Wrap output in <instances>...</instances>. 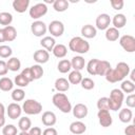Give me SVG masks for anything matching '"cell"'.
<instances>
[{
    "instance_id": "cell-43",
    "label": "cell",
    "mask_w": 135,
    "mask_h": 135,
    "mask_svg": "<svg viewBox=\"0 0 135 135\" xmlns=\"http://www.w3.org/2000/svg\"><path fill=\"white\" fill-rule=\"evenodd\" d=\"M110 4H111V6H112L114 9L119 11V9H121V8L123 7L124 2H123V0H111V1H110Z\"/></svg>"
},
{
    "instance_id": "cell-37",
    "label": "cell",
    "mask_w": 135,
    "mask_h": 135,
    "mask_svg": "<svg viewBox=\"0 0 135 135\" xmlns=\"http://www.w3.org/2000/svg\"><path fill=\"white\" fill-rule=\"evenodd\" d=\"M24 96H25V93L22 89H15L12 92V99L14 101H21L24 99Z\"/></svg>"
},
{
    "instance_id": "cell-42",
    "label": "cell",
    "mask_w": 135,
    "mask_h": 135,
    "mask_svg": "<svg viewBox=\"0 0 135 135\" xmlns=\"http://www.w3.org/2000/svg\"><path fill=\"white\" fill-rule=\"evenodd\" d=\"M98 110H109V100L108 97H101L97 101Z\"/></svg>"
},
{
    "instance_id": "cell-18",
    "label": "cell",
    "mask_w": 135,
    "mask_h": 135,
    "mask_svg": "<svg viewBox=\"0 0 135 135\" xmlns=\"http://www.w3.org/2000/svg\"><path fill=\"white\" fill-rule=\"evenodd\" d=\"M33 58H34V60L37 62V63H46L47 61H49V59H50V54H49V52L47 51H45V50H37L35 53H34V55H33Z\"/></svg>"
},
{
    "instance_id": "cell-47",
    "label": "cell",
    "mask_w": 135,
    "mask_h": 135,
    "mask_svg": "<svg viewBox=\"0 0 135 135\" xmlns=\"http://www.w3.org/2000/svg\"><path fill=\"white\" fill-rule=\"evenodd\" d=\"M7 72H8V69H7L6 62L4 60H0V76L6 75Z\"/></svg>"
},
{
    "instance_id": "cell-44",
    "label": "cell",
    "mask_w": 135,
    "mask_h": 135,
    "mask_svg": "<svg viewBox=\"0 0 135 135\" xmlns=\"http://www.w3.org/2000/svg\"><path fill=\"white\" fill-rule=\"evenodd\" d=\"M5 126V108L0 102V128Z\"/></svg>"
},
{
    "instance_id": "cell-40",
    "label": "cell",
    "mask_w": 135,
    "mask_h": 135,
    "mask_svg": "<svg viewBox=\"0 0 135 135\" xmlns=\"http://www.w3.org/2000/svg\"><path fill=\"white\" fill-rule=\"evenodd\" d=\"M80 84H81L82 89H84V90H92V89H94V86H95V82H94L91 78H89V77L82 78Z\"/></svg>"
},
{
    "instance_id": "cell-13",
    "label": "cell",
    "mask_w": 135,
    "mask_h": 135,
    "mask_svg": "<svg viewBox=\"0 0 135 135\" xmlns=\"http://www.w3.org/2000/svg\"><path fill=\"white\" fill-rule=\"evenodd\" d=\"M6 113L11 119H17L20 117V115L22 113V108L17 102H12L8 104V107L6 109Z\"/></svg>"
},
{
    "instance_id": "cell-33",
    "label": "cell",
    "mask_w": 135,
    "mask_h": 135,
    "mask_svg": "<svg viewBox=\"0 0 135 135\" xmlns=\"http://www.w3.org/2000/svg\"><path fill=\"white\" fill-rule=\"evenodd\" d=\"M18 128L20 131H28L32 128V121L28 117H21L18 121Z\"/></svg>"
},
{
    "instance_id": "cell-20",
    "label": "cell",
    "mask_w": 135,
    "mask_h": 135,
    "mask_svg": "<svg viewBox=\"0 0 135 135\" xmlns=\"http://www.w3.org/2000/svg\"><path fill=\"white\" fill-rule=\"evenodd\" d=\"M97 34V30L95 26H93L92 24H85L81 27V35L84 37V38H94Z\"/></svg>"
},
{
    "instance_id": "cell-10",
    "label": "cell",
    "mask_w": 135,
    "mask_h": 135,
    "mask_svg": "<svg viewBox=\"0 0 135 135\" xmlns=\"http://www.w3.org/2000/svg\"><path fill=\"white\" fill-rule=\"evenodd\" d=\"M50 34L54 37H60L62 36L63 32H64V25L61 21L59 20H53L50 24H49V27H47Z\"/></svg>"
},
{
    "instance_id": "cell-52",
    "label": "cell",
    "mask_w": 135,
    "mask_h": 135,
    "mask_svg": "<svg viewBox=\"0 0 135 135\" xmlns=\"http://www.w3.org/2000/svg\"><path fill=\"white\" fill-rule=\"evenodd\" d=\"M18 135H30V133H28L27 131H21Z\"/></svg>"
},
{
    "instance_id": "cell-26",
    "label": "cell",
    "mask_w": 135,
    "mask_h": 135,
    "mask_svg": "<svg viewBox=\"0 0 135 135\" xmlns=\"http://www.w3.org/2000/svg\"><path fill=\"white\" fill-rule=\"evenodd\" d=\"M119 120L121 122H124V123H128L132 120V117H133V113L130 109L128 108H124V109H121L120 112H119Z\"/></svg>"
},
{
    "instance_id": "cell-30",
    "label": "cell",
    "mask_w": 135,
    "mask_h": 135,
    "mask_svg": "<svg viewBox=\"0 0 135 135\" xmlns=\"http://www.w3.org/2000/svg\"><path fill=\"white\" fill-rule=\"evenodd\" d=\"M53 8L56 12L62 13L69 8V1L66 0H55L53 3Z\"/></svg>"
},
{
    "instance_id": "cell-17",
    "label": "cell",
    "mask_w": 135,
    "mask_h": 135,
    "mask_svg": "<svg viewBox=\"0 0 135 135\" xmlns=\"http://www.w3.org/2000/svg\"><path fill=\"white\" fill-rule=\"evenodd\" d=\"M70 131L74 135H80V134H83L86 131V126L80 120L73 121L70 124Z\"/></svg>"
},
{
    "instance_id": "cell-4",
    "label": "cell",
    "mask_w": 135,
    "mask_h": 135,
    "mask_svg": "<svg viewBox=\"0 0 135 135\" xmlns=\"http://www.w3.org/2000/svg\"><path fill=\"white\" fill-rule=\"evenodd\" d=\"M69 49L78 54H85L90 50V43L82 37H73L69 42Z\"/></svg>"
},
{
    "instance_id": "cell-7",
    "label": "cell",
    "mask_w": 135,
    "mask_h": 135,
    "mask_svg": "<svg viewBox=\"0 0 135 135\" xmlns=\"http://www.w3.org/2000/svg\"><path fill=\"white\" fill-rule=\"evenodd\" d=\"M17 37V31L13 25L4 26L3 28H0V42H11L14 41Z\"/></svg>"
},
{
    "instance_id": "cell-51",
    "label": "cell",
    "mask_w": 135,
    "mask_h": 135,
    "mask_svg": "<svg viewBox=\"0 0 135 135\" xmlns=\"http://www.w3.org/2000/svg\"><path fill=\"white\" fill-rule=\"evenodd\" d=\"M131 81H132V82L135 81V70H133V71L131 72Z\"/></svg>"
},
{
    "instance_id": "cell-31",
    "label": "cell",
    "mask_w": 135,
    "mask_h": 135,
    "mask_svg": "<svg viewBox=\"0 0 135 135\" xmlns=\"http://www.w3.org/2000/svg\"><path fill=\"white\" fill-rule=\"evenodd\" d=\"M82 80V75L79 71H72L70 74H69V77H68V81L72 84H79Z\"/></svg>"
},
{
    "instance_id": "cell-6",
    "label": "cell",
    "mask_w": 135,
    "mask_h": 135,
    "mask_svg": "<svg viewBox=\"0 0 135 135\" xmlns=\"http://www.w3.org/2000/svg\"><path fill=\"white\" fill-rule=\"evenodd\" d=\"M21 108L22 111L27 115H37L42 111V104L35 99H26Z\"/></svg>"
},
{
    "instance_id": "cell-21",
    "label": "cell",
    "mask_w": 135,
    "mask_h": 135,
    "mask_svg": "<svg viewBox=\"0 0 135 135\" xmlns=\"http://www.w3.org/2000/svg\"><path fill=\"white\" fill-rule=\"evenodd\" d=\"M111 22H112L113 25H114L113 27L119 30V28H121V27H123V26L126 25V23H127V18H126V16H124L123 14H116V15L113 17V19L111 20Z\"/></svg>"
},
{
    "instance_id": "cell-34",
    "label": "cell",
    "mask_w": 135,
    "mask_h": 135,
    "mask_svg": "<svg viewBox=\"0 0 135 135\" xmlns=\"http://www.w3.org/2000/svg\"><path fill=\"white\" fill-rule=\"evenodd\" d=\"M13 22V15L8 12H2L0 13V24L4 25V26H8L11 25V23Z\"/></svg>"
},
{
    "instance_id": "cell-49",
    "label": "cell",
    "mask_w": 135,
    "mask_h": 135,
    "mask_svg": "<svg viewBox=\"0 0 135 135\" xmlns=\"http://www.w3.org/2000/svg\"><path fill=\"white\" fill-rule=\"evenodd\" d=\"M30 135H42V131L39 127H32L28 131Z\"/></svg>"
},
{
    "instance_id": "cell-35",
    "label": "cell",
    "mask_w": 135,
    "mask_h": 135,
    "mask_svg": "<svg viewBox=\"0 0 135 135\" xmlns=\"http://www.w3.org/2000/svg\"><path fill=\"white\" fill-rule=\"evenodd\" d=\"M120 90L123 93H133L135 91V84L131 80H123L120 84Z\"/></svg>"
},
{
    "instance_id": "cell-5",
    "label": "cell",
    "mask_w": 135,
    "mask_h": 135,
    "mask_svg": "<svg viewBox=\"0 0 135 135\" xmlns=\"http://www.w3.org/2000/svg\"><path fill=\"white\" fill-rule=\"evenodd\" d=\"M52 101L54 105L59 109L62 113H70L72 111V104L68 98V96L63 93H56L54 94Z\"/></svg>"
},
{
    "instance_id": "cell-3",
    "label": "cell",
    "mask_w": 135,
    "mask_h": 135,
    "mask_svg": "<svg viewBox=\"0 0 135 135\" xmlns=\"http://www.w3.org/2000/svg\"><path fill=\"white\" fill-rule=\"evenodd\" d=\"M108 100H109V110L112 111L120 110L124 100L123 92L120 89H113L110 93V97H108Z\"/></svg>"
},
{
    "instance_id": "cell-24",
    "label": "cell",
    "mask_w": 135,
    "mask_h": 135,
    "mask_svg": "<svg viewBox=\"0 0 135 135\" xmlns=\"http://www.w3.org/2000/svg\"><path fill=\"white\" fill-rule=\"evenodd\" d=\"M71 65H72V69H74V71H81L84 65H85V61H84V58L81 57V56H75L72 58L71 60Z\"/></svg>"
},
{
    "instance_id": "cell-27",
    "label": "cell",
    "mask_w": 135,
    "mask_h": 135,
    "mask_svg": "<svg viewBox=\"0 0 135 135\" xmlns=\"http://www.w3.org/2000/svg\"><path fill=\"white\" fill-rule=\"evenodd\" d=\"M105 39L108 41H116L119 38V31L115 27H108L105 30Z\"/></svg>"
},
{
    "instance_id": "cell-8",
    "label": "cell",
    "mask_w": 135,
    "mask_h": 135,
    "mask_svg": "<svg viewBox=\"0 0 135 135\" xmlns=\"http://www.w3.org/2000/svg\"><path fill=\"white\" fill-rule=\"evenodd\" d=\"M47 13V6L45 3L40 2V3H36L35 5H33L30 8V17L33 19H39L40 17L44 16Z\"/></svg>"
},
{
    "instance_id": "cell-15",
    "label": "cell",
    "mask_w": 135,
    "mask_h": 135,
    "mask_svg": "<svg viewBox=\"0 0 135 135\" xmlns=\"http://www.w3.org/2000/svg\"><path fill=\"white\" fill-rule=\"evenodd\" d=\"M72 111H73L74 117H76L78 119L84 118L88 115V113H89L88 107L85 104H83V103H77L74 108H72Z\"/></svg>"
},
{
    "instance_id": "cell-22",
    "label": "cell",
    "mask_w": 135,
    "mask_h": 135,
    "mask_svg": "<svg viewBox=\"0 0 135 135\" xmlns=\"http://www.w3.org/2000/svg\"><path fill=\"white\" fill-rule=\"evenodd\" d=\"M55 89L58 91V92H66L69 89H70V82L68 81V79L63 78V77H60V78H57L56 81H55Z\"/></svg>"
},
{
    "instance_id": "cell-53",
    "label": "cell",
    "mask_w": 135,
    "mask_h": 135,
    "mask_svg": "<svg viewBox=\"0 0 135 135\" xmlns=\"http://www.w3.org/2000/svg\"><path fill=\"white\" fill-rule=\"evenodd\" d=\"M44 3H54V0H45Z\"/></svg>"
},
{
    "instance_id": "cell-16",
    "label": "cell",
    "mask_w": 135,
    "mask_h": 135,
    "mask_svg": "<svg viewBox=\"0 0 135 135\" xmlns=\"http://www.w3.org/2000/svg\"><path fill=\"white\" fill-rule=\"evenodd\" d=\"M41 121L45 127H53L56 122H57V117L55 115L54 112L51 111H46L42 114L41 117Z\"/></svg>"
},
{
    "instance_id": "cell-11",
    "label": "cell",
    "mask_w": 135,
    "mask_h": 135,
    "mask_svg": "<svg viewBox=\"0 0 135 135\" xmlns=\"http://www.w3.org/2000/svg\"><path fill=\"white\" fill-rule=\"evenodd\" d=\"M97 117H98L100 126L103 127V128L110 127L112 124V122H113V118H112L109 110H98Z\"/></svg>"
},
{
    "instance_id": "cell-9",
    "label": "cell",
    "mask_w": 135,
    "mask_h": 135,
    "mask_svg": "<svg viewBox=\"0 0 135 135\" xmlns=\"http://www.w3.org/2000/svg\"><path fill=\"white\" fill-rule=\"evenodd\" d=\"M119 44L128 53L135 52V38L133 36H131V35H123V36H121L119 38Z\"/></svg>"
},
{
    "instance_id": "cell-28",
    "label": "cell",
    "mask_w": 135,
    "mask_h": 135,
    "mask_svg": "<svg viewBox=\"0 0 135 135\" xmlns=\"http://www.w3.org/2000/svg\"><path fill=\"white\" fill-rule=\"evenodd\" d=\"M6 65H7V69L12 72H17L18 70H20L21 68V61L16 58V57H12L9 58L7 61H6Z\"/></svg>"
},
{
    "instance_id": "cell-39",
    "label": "cell",
    "mask_w": 135,
    "mask_h": 135,
    "mask_svg": "<svg viewBox=\"0 0 135 135\" xmlns=\"http://www.w3.org/2000/svg\"><path fill=\"white\" fill-rule=\"evenodd\" d=\"M15 84H17L18 86H20V88H24V86H27L28 85V81H27V79L22 75V74H19V75H17L16 77H15Z\"/></svg>"
},
{
    "instance_id": "cell-19",
    "label": "cell",
    "mask_w": 135,
    "mask_h": 135,
    "mask_svg": "<svg viewBox=\"0 0 135 135\" xmlns=\"http://www.w3.org/2000/svg\"><path fill=\"white\" fill-rule=\"evenodd\" d=\"M30 5V0H14L13 8L17 13H24Z\"/></svg>"
},
{
    "instance_id": "cell-50",
    "label": "cell",
    "mask_w": 135,
    "mask_h": 135,
    "mask_svg": "<svg viewBox=\"0 0 135 135\" xmlns=\"http://www.w3.org/2000/svg\"><path fill=\"white\" fill-rule=\"evenodd\" d=\"M124 134L126 135H135V127L134 124H130L124 129Z\"/></svg>"
},
{
    "instance_id": "cell-46",
    "label": "cell",
    "mask_w": 135,
    "mask_h": 135,
    "mask_svg": "<svg viewBox=\"0 0 135 135\" xmlns=\"http://www.w3.org/2000/svg\"><path fill=\"white\" fill-rule=\"evenodd\" d=\"M126 103L129 108H134L135 107V94H130L126 99Z\"/></svg>"
},
{
    "instance_id": "cell-41",
    "label": "cell",
    "mask_w": 135,
    "mask_h": 135,
    "mask_svg": "<svg viewBox=\"0 0 135 135\" xmlns=\"http://www.w3.org/2000/svg\"><path fill=\"white\" fill-rule=\"evenodd\" d=\"M13 51L11 49V46L6 45V44H2L0 45V57L1 58H8L12 55Z\"/></svg>"
},
{
    "instance_id": "cell-25",
    "label": "cell",
    "mask_w": 135,
    "mask_h": 135,
    "mask_svg": "<svg viewBox=\"0 0 135 135\" xmlns=\"http://www.w3.org/2000/svg\"><path fill=\"white\" fill-rule=\"evenodd\" d=\"M52 52H53V54H54L55 57H57V58H63L68 54V49H66V46L64 44L59 43V44H56L54 46V49H53Z\"/></svg>"
},
{
    "instance_id": "cell-1",
    "label": "cell",
    "mask_w": 135,
    "mask_h": 135,
    "mask_svg": "<svg viewBox=\"0 0 135 135\" xmlns=\"http://www.w3.org/2000/svg\"><path fill=\"white\" fill-rule=\"evenodd\" d=\"M130 73V66L128 63L126 62H118L116 64L115 69H110L108 71V73L104 75L107 81L111 82V83H115L118 81H121L124 79V77H127Z\"/></svg>"
},
{
    "instance_id": "cell-38",
    "label": "cell",
    "mask_w": 135,
    "mask_h": 135,
    "mask_svg": "<svg viewBox=\"0 0 135 135\" xmlns=\"http://www.w3.org/2000/svg\"><path fill=\"white\" fill-rule=\"evenodd\" d=\"M2 135H18L17 128L14 124H6L2 129Z\"/></svg>"
},
{
    "instance_id": "cell-48",
    "label": "cell",
    "mask_w": 135,
    "mask_h": 135,
    "mask_svg": "<svg viewBox=\"0 0 135 135\" xmlns=\"http://www.w3.org/2000/svg\"><path fill=\"white\" fill-rule=\"evenodd\" d=\"M42 135H58V133H57V130H56L55 128L49 127V128H46V129L42 132Z\"/></svg>"
},
{
    "instance_id": "cell-36",
    "label": "cell",
    "mask_w": 135,
    "mask_h": 135,
    "mask_svg": "<svg viewBox=\"0 0 135 135\" xmlns=\"http://www.w3.org/2000/svg\"><path fill=\"white\" fill-rule=\"evenodd\" d=\"M31 68V71H32V75H33V78L34 80H37V79H40L42 76H43V69L40 64H34Z\"/></svg>"
},
{
    "instance_id": "cell-23",
    "label": "cell",
    "mask_w": 135,
    "mask_h": 135,
    "mask_svg": "<svg viewBox=\"0 0 135 135\" xmlns=\"http://www.w3.org/2000/svg\"><path fill=\"white\" fill-rule=\"evenodd\" d=\"M40 44L42 45V47H44L45 51L51 52V51H53L54 46L56 45V41H55V39H54L53 37H51V36H45V37H43V38L41 39Z\"/></svg>"
},
{
    "instance_id": "cell-14",
    "label": "cell",
    "mask_w": 135,
    "mask_h": 135,
    "mask_svg": "<svg viewBox=\"0 0 135 135\" xmlns=\"http://www.w3.org/2000/svg\"><path fill=\"white\" fill-rule=\"evenodd\" d=\"M111 23V17L108 14H100L96 18V27L98 30H107Z\"/></svg>"
},
{
    "instance_id": "cell-12",
    "label": "cell",
    "mask_w": 135,
    "mask_h": 135,
    "mask_svg": "<svg viewBox=\"0 0 135 135\" xmlns=\"http://www.w3.org/2000/svg\"><path fill=\"white\" fill-rule=\"evenodd\" d=\"M31 31L36 37H41L46 33L47 27H46V24L43 21L36 20L31 24Z\"/></svg>"
},
{
    "instance_id": "cell-45",
    "label": "cell",
    "mask_w": 135,
    "mask_h": 135,
    "mask_svg": "<svg viewBox=\"0 0 135 135\" xmlns=\"http://www.w3.org/2000/svg\"><path fill=\"white\" fill-rule=\"evenodd\" d=\"M21 74L27 79V81L28 82H32L33 80H34V78H33V75H32V71H31V68H25L22 72H21Z\"/></svg>"
},
{
    "instance_id": "cell-2",
    "label": "cell",
    "mask_w": 135,
    "mask_h": 135,
    "mask_svg": "<svg viewBox=\"0 0 135 135\" xmlns=\"http://www.w3.org/2000/svg\"><path fill=\"white\" fill-rule=\"evenodd\" d=\"M111 69V64L107 60H99V59H91L86 64V71L89 74L95 76H104L108 71Z\"/></svg>"
},
{
    "instance_id": "cell-29",
    "label": "cell",
    "mask_w": 135,
    "mask_h": 135,
    "mask_svg": "<svg viewBox=\"0 0 135 135\" xmlns=\"http://www.w3.org/2000/svg\"><path fill=\"white\" fill-rule=\"evenodd\" d=\"M14 86V82L11 78L8 77H2L0 79V90L3 92H8L13 89Z\"/></svg>"
},
{
    "instance_id": "cell-32",
    "label": "cell",
    "mask_w": 135,
    "mask_h": 135,
    "mask_svg": "<svg viewBox=\"0 0 135 135\" xmlns=\"http://www.w3.org/2000/svg\"><path fill=\"white\" fill-rule=\"evenodd\" d=\"M57 69L60 73L62 74H65L68 72H70V70L72 69V65H71V61L68 60V59H62L58 62V65H57Z\"/></svg>"
}]
</instances>
